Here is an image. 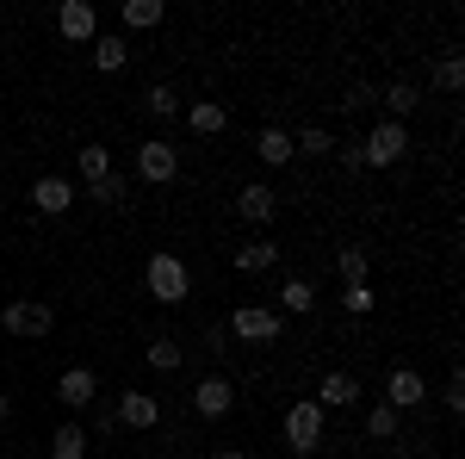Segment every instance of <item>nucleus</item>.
<instances>
[{"label":"nucleus","mask_w":465,"mask_h":459,"mask_svg":"<svg viewBox=\"0 0 465 459\" xmlns=\"http://www.w3.org/2000/svg\"><path fill=\"white\" fill-rule=\"evenodd\" d=\"M143 285H149L155 304H180V298L193 292V274H186V261H180L174 248H155L149 267H143Z\"/></svg>","instance_id":"nucleus-1"},{"label":"nucleus","mask_w":465,"mask_h":459,"mask_svg":"<svg viewBox=\"0 0 465 459\" xmlns=\"http://www.w3.org/2000/svg\"><path fill=\"white\" fill-rule=\"evenodd\" d=\"M403 149H410V131H403L397 118H379V125L366 131L360 162H366V168H397V162H403Z\"/></svg>","instance_id":"nucleus-2"},{"label":"nucleus","mask_w":465,"mask_h":459,"mask_svg":"<svg viewBox=\"0 0 465 459\" xmlns=\"http://www.w3.org/2000/svg\"><path fill=\"white\" fill-rule=\"evenodd\" d=\"M286 447L292 454H317L322 447V404L317 397H304V404L286 410Z\"/></svg>","instance_id":"nucleus-3"},{"label":"nucleus","mask_w":465,"mask_h":459,"mask_svg":"<svg viewBox=\"0 0 465 459\" xmlns=\"http://www.w3.org/2000/svg\"><path fill=\"white\" fill-rule=\"evenodd\" d=\"M0 323H6V329H13V335H50V323H56V311H50V304H44V298H13V304H6V311H0Z\"/></svg>","instance_id":"nucleus-4"},{"label":"nucleus","mask_w":465,"mask_h":459,"mask_svg":"<svg viewBox=\"0 0 465 459\" xmlns=\"http://www.w3.org/2000/svg\"><path fill=\"white\" fill-rule=\"evenodd\" d=\"M230 335H236V342H280V311L242 304V311H230Z\"/></svg>","instance_id":"nucleus-5"},{"label":"nucleus","mask_w":465,"mask_h":459,"mask_svg":"<svg viewBox=\"0 0 465 459\" xmlns=\"http://www.w3.org/2000/svg\"><path fill=\"white\" fill-rule=\"evenodd\" d=\"M137 175H143L149 186H168V180L180 175V149H174V143H162V137L143 143V149H137Z\"/></svg>","instance_id":"nucleus-6"},{"label":"nucleus","mask_w":465,"mask_h":459,"mask_svg":"<svg viewBox=\"0 0 465 459\" xmlns=\"http://www.w3.org/2000/svg\"><path fill=\"white\" fill-rule=\"evenodd\" d=\"M56 32L69 37V44H94V37H100V13H94L87 0H63V6H56Z\"/></svg>","instance_id":"nucleus-7"},{"label":"nucleus","mask_w":465,"mask_h":459,"mask_svg":"<svg viewBox=\"0 0 465 459\" xmlns=\"http://www.w3.org/2000/svg\"><path fill=\"white\" fill-rule=\"evenodd\" d=\"M422 397H429V385H422V373H416V366H397L391 379H385V404H391L397 416H403V410H416Z\"/></svg>","instance_id":"nucleus-8"},{"label":"nucleus","mask_w":465,"mask_h":459,"mask_svg":"<svg viewBox=\"0 0 465 459\" xmlns=\"http://www.w3.org/2000/svg\"><path fill=\"white\" fill-rule=\"evenodd\" d=\"M230 404H236V385L230 379H199V391H193V410L205 416V423H217V416H230Z\"/></svg>","instance_id":"nucleus-9"},{"label":"nucleus","mask_w":465,"mask_h":459,"mask_svg":"<svg viewBox=\"0 0 465 459\" xmlns=\"http://www.w3.org/2000/svg\"><path fill=\"white\" fill-rule=\"evenodd\" d=\"M74 205V186L63 175H44V180H32V212H44V217H63Z\"/></svg>","instance_id":"nucleus-10"},{"label":"nucleus","mask_w":465,"mask_h":459,"mask_svg":"<svg viewBox=\"0 0 465 459\" xmlns=\"http://www.w3.org/2000/svg\"><path fill=\"white\" fill-rule=\"evenodd\" d=\"M100 397V379L87 373V366H69L63 379H56V404H69V410H87Z\"/></svg>","instance_id":"nucleus-11"},{"label":"nucleus","mask_w":465,"mask_h":459,"mask_svg":"<svg viewBox=\"0 0 465 459\" xmlns=\"http://www.w3.org/2000/svg\"><path fill=\"white\" fill-rule=\"evenodd\" d=\"M236 212L249 217V224H273V217H280V193L254 180V186H242V193H236Z\"/></svg>","instance_id":"nucleus-12"},{"label":"nucleus","mask_w":465,"mask_h":459,"mask_svg":"<svg viewBox=\"0 0 465 459\" xmlns=\"http://www.w3.org/2000/svg\"><path fill=\"white\" fill-rule=\"evenodd\" d=\"M112 416H118L124 428H155V423H162V404H155L149 391H124V404H118Z\"/></svg>","instance_id":"nucleus-13"},{"label":"nucleus","mask_w":465,"mask_h":459,"mask_svg":"<svg viewBox=\"0 0 465 459\" xmlns=\"http://www.w3.org/2000/svg\"><path fill=\"white\" fill-rule=\"evenodd\" d=\"M354 397H360L354 373H322V385H317V404H322V410H348Z\"/></svg>","instance_id":"nucleus-14"},{"label":"nucleus","mask_w":465,"mask_h":459,"mask_svg":"<svg viewBox=\"0 0 465 459\" xmlns=\"http://www.w3.org/2000/svg\"><path fill=\"white\" fill-rule=\"evenodd\" d=\"M186 125H193L199 137H217V131L230 125V112L217 106V100H193V106H186Z\"/></svg>","instance_id":"nucleus-15"},{"label":"nucleus","mask_w":465,"mask_h":459,"mask_svg":"<svg viewBox=\"0 0 465 459\" xmlns=\"http://www.w3.org/2000/svg\"><path fill=\"white\" fill-rule=\"evenodd\" d=\"M254 155H261L267 168H286V162L298 155V149H292V137H286V131H261V137H254Z\"/></svg>","instance_id":"nucleus-16"},{"label":"nucleus","mask_w":465,"mask_h":459,"mask_svg":"<svg viewBox=\"0 0 465 459\" xmlns=\"http://www.w3.org/2000/svg\"><path fill=\"white\" fill-rule=\"evenodd\" d=\"M118 19H124L131 32H155V25H162V0H124Z\"/></svg>","instance_id":"nucleus-17"},{"label":"nucleus","mask_w":465,"mask_h":459,"mask_svg":"<svg viewBox=\"0 0 465 459\" xmlns=\"http://www.w3.org/2000/svg\"><path fill=\"white\" fill-rule=\"evenodd\" d=\"M50 459H87V434H81V423H63L56 434H50Z\"/></svg>","instance_id":"nucleus-18"},{"label":"nucleus","mask_w":465,"mask_h":459,"mask_svg":"<svg viewBox=\"0 0 465 459\" xmlns=\"http://www.w3.org/2000/svg\"><path fill=\"white\" fill-rule=\"evenodd\" d=\"M280 311H292V317L317 311V292H311V280H286V285H280Z\"/></svg>","instance_id":"nucleus-19"},{"label":"nucleus","mask_w":465,"mask_h":459,"mask_svg":"<svg viewBox=\"0 0 465 459\" xmlns=\"http://www.w3.org/2000/svg\"><path fill=\"white\" fill-rule=\"evenodd\" d=\"M273 261H280V248H273V243H242V248H236V267H242V274H267Z\"/></svg>","instance_id":"nucleus-20"},{"label":"nucleus","mask_w":465,"mask_h":459,"mask_svg":"<svg viewBox=\"0 0 465 459\" xmlns=\"http://www.w3.org/2000/svg\"><path fill=\"white\" fill-rule=\"evenodd\" d=\"M397 423H403V416H397V410L385 404V397H379V404L366 410V434H372V441H391V434H397Z\"/></svg>","instance_id":"nucleus-21"},{"label":"nucleus","mask_w":465,"mask_h":459,"mask_svg":"<svg viewBox=\"0 0 465 459\" xmlns=\"http://www.w3.org/2000/svg\"><path fill=\"white\" fill-rule=\"evenodd\" d=\"M106 175H112V155L100 149V143H87V149H81V180H87V186H100Z\"/></svg>","instance_id":"nucleus-22"},{"label":"nucleus","mask_w":465,"mask_h":459,"mask_svg":"<svg viewBox=\"0 0 465 459\" xmlns=\"http://www.w3.org/2000/svg\"><path fill=\"white\" fill-rule=\"evenodd\" d=\"M385 106H391V118L403 125V112H416V106H422V94H416L410 81H391V87H385Z\"/></svg>","instance_id":"nucleus-23"},{"label":"nucleus","mask_w":465,"mask_h":459,"mask_svg":"<svg viewBox=\"0 0 465 459\" xmlns=\"http://www.w3.org/2000/svg\"><path fill=\"white\" fill-rule=\"evenodd\" d=\"M180 354H186V348H180L174 335H155V342H149V366H155V373H174Z\"/></svg>","instance_id":"nucleus-24"},{"label":"nucleus","mask_w":465,"mask_h":459,"mask_svg":"<svg viewBox=\"0 0 465 459\" xmlns=\"http://www.w3.org/2000/svg\"><path fill=\"white\" fill-rule=\"evenodd\" d=\"M124 56H131V50H124V37H94V63H100V69H124Z\"/></svg>","instance_id":"nucleus-25"},{"label":"nucleus","mask_w":465,"mask_h":459,"mask_svg":"<svg viewBox=\"0 0 465 459\" xmlns=\"http://www.w3.org/2000/svg\"><path fill=\"white\" fill-rule=\"evenodd\" d=\"M434 87H440V94H460L465 87V63L460 56H440V63H434Z\"/></svg>","instance_id":"nucleus-26"},{"label":"nucleus","mask_w":465,"mask_h":459,"mask_svg":"<svg viewBox=\"0 0 465 459\" xmlns=\"http://www.w3.org/2000/svg\"><path fill=\"white\" fill-rule=\"evenodd\" d=\"M335 267H341V280H348V285H366V248H341Z\"/></svg>","instance_id":"nucleus-27"},{"label":"nucleus","mask_w":465,"mask_h":459,"mask_svg":"<svg viewBox=\"0 0 465 459\" xmlns=\"http://www.w3.org/2000/svg\"><path fill=\"white\" fill-rule=\"evenodd\" d=\"M341 304H348V317H366V311L379 304V292H372V285H348V292H341Z\"/></svg>","instance_id":"nucleus-28"},{"label":"nucleus","mask_w":465,"mask_h":459,"mask_svg":"<svg viewBox=\"0 0 465 459\" xmlns=\"http://www.w3.org/2000/svg\"><path fill=\"white\" fill-rule=\"evenodd\" d=\"M149 112L155 118H180V94L174 87H149Z\"/></svg>","instance_id":"nucleus-29"},{"label":"nucleus","mask_w":465,"mask_h":459,"mask_svg":"<svg viewBox=\"0 0 465 459\" xmlns=\"http://www.w3.org/2000/svg\"><path fill=\"white\" fill-rule=\"evenodd\" d=\"M292 149H298V155H329L335 137H329V131H304V137H292Z\"/></svg>","instance_id":"nucleus-30"},{"label":"nucleus","mask_w":465,"mask_h":459,"mask_svg":"<svg viewBox=\"0 0 465 459\" xmlns=\"http://www.w3.org/2000/svg\"><path fill=\"white\" fill-rule=\"evenodd\" d=\"M94 199H100V205H124V180H118V175H106L100 186H94Z\"/></svg>","instance_id":"nucleus-31"},{"label":"nucleus","mask_w":465,"mask_h":459,"mask_svg":"<svg viewBox=\"0 0 465 459\" xmlns=\"http://www.w3.org/2000/svg\"><path fill=\"white\" fill-rule=\"evenodd\" d=\"M447 410H453V416H460V410H465V379H460V373L447 379Z\"/></svg>","instance_id":"nucleus-32"},{"label":"nucleus","mask_w":465,"mask_h":459,"mask_svg":"<svg viewBox=\"0 0 465 459\" xmlns=\"http://www.w3.org/2000/svg\"><path fill=\"white\" fill-rule=\"evenodd\" d=\"M212 459H249V454H236V447H230V454H212Z\"/></svg>","instance_id":"nucleus-33"},{"label":"nucleus","mask_w":465,"mask_h":459,"mask_svg":"<svg viewBox=\"0 0 465 459\" xmlns=\"http://www.w3.org/2000/svg\"><path fill=\"white\" fill-rule=\"evenodd\" d=\"M0 423H6V397H0Z\"/></svg>","instance_id":"nucleus-34"},{"label":"nucleus","mask_w":465,"mask_h":459,"mask_svg":"<svg viewBox=\"0 0 465 459\" xmlns=\"http://www.w3.org/2000/svg\"><path fill=\"white\" fill-rule=\"evenodd\" d=\"M162 459H180V454H162Z\"/></svg>","instance_id":"nucleus-35"}]
</instances>
